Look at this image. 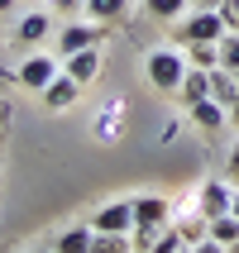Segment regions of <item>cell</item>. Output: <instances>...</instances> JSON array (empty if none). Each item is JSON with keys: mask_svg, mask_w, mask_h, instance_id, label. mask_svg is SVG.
<instances>
[{"mask_svg": "<svg viewBox=\"0 0 239 253\" xmlns=\"http://www.w3.org/2000/svg\"><path fill=\"white\" fill-rule=\"evenodd\" d=\"M211 96L220 100V105H235V96H239V82H235V72H225V67H215L211 72Z\"/></svg>", "mask_w": 239, "mask_h": 253, "instance_id": "cell-16", "label": "cell"}, {"mask_svg": "<svg viewBox=\"0 0 239 253\" xmlns=\"http://www.w3.org/2000/svg\"><path fill=\"white\" fill-rule=\"evenodd\" d=\"M220 67L225 72H239V29H230L220 39Z\"/></svg>", "mask_w": 239, "mask_h": 253, "instance_id": "cell-20", "label": "cell"}, {"mask_svg": "<svg viewBox=\"0 0 239 253\" xmlns=\"http://www.w3.org/2000/svg\"><path fill=\"white\" fill-rule=\"evenodd\" d=\"M91 229H100V234H129V229H134V201H110V206H100L96 220H91Z\"/></svg>", "mask_w": 239, "mask_h": 253, "instance_id": "cell-5", "label": "cell"}, {"mask_svg": "<svg viewBox=\"0 0 239 253\" xmlns=\"http://www.w3.org/2000/svg\"><path fill=\"white\" fill-rule=\"evenodd\" d=\"M196 206H201V215H206V220H211V215H225L230 206H235V182H220V177L201 182V191H196Z\"/></svg>", "mask_w": 239, "mask_h": 253, "instance_id": "cell-6", "label": "cell"}, {"mask_svg": "<svg viewBox=\"0 0 239 253\" xmlns=\"http://www.w3.org/2000/svg\"><path fill=\"white\" fill-rule=\"evenodd\" d=\"M48 5H53V10H62V14H67V10H82L86 0H48Z\"/></svg>", "mask_w": 239, "mask_h": 253, "instance_id": "cell-23", "label": "cell"}, {"mask_svg": "<svg viewBox=\"0 0 239 253\" xmlns=\"http://www.w3.org/2000/svg\"><path fill=\"white\" fill-rule=\"evenodd\" d=\"M191 120H196L206 134H215L220 125H230V110H225L215 96H206V100H196V105H191Z\"/></svg>", "mask_w": 239, "mask_h": 253, "instance_id": "cell-12", "label": "cell"}, {"mask_svg": "<svg viewBox=\"0 0 239 253\" xmlns=\"http://www.w3.org/2000/svg\"><path fill=\"white\" fill-rule=\"evenodd\" d=\"M14 34H19V39H24V43H39L43 34H48V14H24Z\"/></svg>", "mask_w": 239, "mask_h": 253, "instance_id": "cell-18", "label": "cell"}, {"mask_svg": "<svg viewBox=\"0 0 239 253\" xmlns=\"http://www.w3.org/2000/svg\"><path fill=\"white\" fill-rule=\"evenodd\" d=\"M153 249L158 253H177V249H191V244H187L182 229H168V225H163V229H158V239H153Z\"/></svg>", "mask_w": 239, "mask_h": 253, "instance_id": "cell-21", "label": "cell"}, {"mask_svg": "<svg viewBox=\"0 0 239 253\" xmlns=\"http://www.w3.org/2000/svg\"><path fill=\"white\" fill-rule=\"evenodd\" d=\"M187 67H191V62H187V48H153V53L143 57V77H148L158 91H168V96H177Z\"/></svg>", "mask_w": 239, "mask_h": 253, "instance_id": "cell-1", "label": "cell"}, {"mask_svg": "<svg viewBox=\"0 0 239 253\" xmlns=\"http://www.w3.org/2000/svg\"><path fill=\"white\" fill-rule=\"evenodd\" d=\"M77 96H82V82H77V77H67V72H57L53 82L43 86V105H48V110H72V105H77Z\"/></svg>", "mask_w": 239, "mask_h": 253, "instance_id": "cell-7", "label": "cell"}, {"mask_svg": "<svg viewBox=\"0 0 239 253\" xmlns=\"http://www.w3.org/2000/svg\"><path fill=\"white\" fill-rule=\"evenodd\" d=\"M100 43V29L96 24H62V34H57V53H82V48H96Z\"/></svg>", "mask_w": 239, "mask_h": 253, "instance_id": "cell-8", "label": "cell"}, {"mask_svg": "<svg viewBox=\"0 0 239 253\" xmlns=\"http://www.w3.org/2000/svg\"><path fill=\"white\" fill-rule=\"evenodd\" d=\"M91 244H96V229L82 225V229H62L53 249H57V253H91Z\"/></svg>", "mask_w": 239, "mask_h": 253, "instance_id": "cell-13", "label": "cell"}, {"mask_svg": "<svg viewBox=\"0 0 239 253\" xmlns=\"http://www.w3.org/2000/svg\"><path fill=\"white\" fill-rule=\"evenodd\" d=\"M220 14H225L230 29H239V0H220Z\"/></svg>", "mask_w": 239, "mask_h": 253, "instance_id": "cell-22", "label": "cell"}, {"mask_svg": "<svg viewBox=\"0 0 239 253\" xmlns=\"http://www.w3.org/2000/svg\"><path fill=\"white\" fill-rule=\"evenodd\" d=\"M57 77V57H48V53H34V57H24L19 62V72H14V82L24 86V91H39L43 96V86Z\"/></svg>", "mask_w": 239, "mask_h": 253, "instance_id": "cell-4", "label": "cell"}, {"mask_svg": "<svg viewBox=\"0 0 239 253\" xmlns=\"http://www.w3.org/2000/svg\"><path fill=\"white\" fill-rule=\"evenodd\" d=\"M82 10L91 14L96 24H115V19H125V14H129V0H86Z\"/></svg>", "mask_w": 239, "mask_h": 253, "instance_id": "cell-15", "label": "cell"}, {"mask_svg": "<svg viewBox=\"0 0 239 253\" xmlns=\"http://www.w3.org/2000/svg\"><path fill=\"white\" fill-rule=\"evenodd\" d=\"M134 244H129V234H100L96 229V244H91V253H129Z\"/></svg>", "mask_w": 239, "mask_h": 253, "instance_id": "cell-19", "label": "cell"}, {"mask_svg": "<svg viewBox=\"0 0 239 253\" xmlns=\"http://www.w3.org/2000/svg\"><path fill=\"white\" fill-rule=\"evenodd\" d=\"M168 215H172V206L163 196H139V201H134V229H129V244H134V249H153L158 229L168 225Z\"/></svg>", "mask_w": 239, "mask_h": 253, "instance_id": "cell-2", "label": "cell"}, {"mask_svg": "<svg viewBox=\"0 0 239 253\" xmlns=\"http://www.w3.org/2000/svg\"><path fill=\"white\" fill-rule=\"evenodd\" d=\"M187 5H191V0H143V14L158 19V24H177L187 14Z\"/></svg>", "mask_w": 239, "mask_h": 253, "instance_id": "cell-14", "label": "cell"}, {"mask_svg": "<svg viewBox=\"0 0 239 253\" xmlns=\"http://www.w3.org/2000/svg\"><path fill=\"white\" fill-rule=\"evenodd\" d=\"M206 239L215 249H239V215L225 211V215H211V225H206Z\"/></svg>", "mask_w": 239, "mask_h": 253, "instance_id": "cell-10", "label": "cell"}, {"mask_svg": "<svg viewBox=\"0 0 239 253\" xmlns=\"http://www.w3.org/2000/svg\"><path fill=\"white\" fill-rule=\"evenodd\" d=\"M230 182H239V143L230 148Z\"/></svg>", "mask_w": 239, "mask_h": 253, "instance_id": "cell-24", "label": "cell"}, {"mask_svg": "<svg viewBox=\"0 0 239 253\" xmlns=\"http://www.w3.org/2000/svg\"><path fill=\"white\" fill-rule=\"evenodd\" d=\"M206 96H211V72H206V67H187L182 86H177V100L191 110V105H196V100H206Z\"/></svg>", "mask_w": 239, "mask_h": 253, "instance_id": "cell-11", "label": "cell"}, {"mask_svg": "<svg viewBox=\"0 0 239 253\" xmlns=\"http://www.w3.org/2000/svg\"><path fill=\"white\" fill-rule=\"evenodd\" d=\"M14 10V0H0V14H10Z\"/></svg>", "mask_w": 239, "mask_h": 253, "instance_id": "cell-26", "label": "cell"}, {"mask_svg": "<svg viewBox=\"0 0 239 253\" xmlns=\"http://www.w3.org/2000/svg\"><path fill=\"white\" fill-rule=\"evenodd\" d=\"M187 62L215 72V67H220V43H187Z\"/></svg>", "mask_w": 239, "mask_h": 253, "instance_id": "cell-17", "label": "cell"}, {"mask_svg": "<svg viewBox=\"0 0 239 253\" xmlns=\"http://www.w3.org/2000/svg\"><path fill=\"white\" fill-rule=\"evenodd\" d=\"M67 77H77L82 86H91L100 77V43L96 48H82V53H67Z\"/></svg>", "mask_w": 239, "mask_h": 253, "instance_id": "cell-9", "label": "cell"}, {"mask_svg": "<svg viewBox=\"0 0 239 253\" xmlns=\"http://www.w3.org/2000/svg\"><path fill=\"white\" fill-rule=\"evenodd\" d=\"M230 125L239 129V100H235V105H230Z\"/></svg>", "mask_w": 239, "mask_h": 253, "instance_id": "cell-25", "label": "cell"}, {"mask_svg": "<svg viewBox=\"0 0 239 253\" xmlns=\"http://www.w3.org/2000/svg\"><path fill=\"white\" fill-rule=\"evenodd\" d=\"M225 34H230V24L220 10H191V14H182V29H177L182 48L187 43H220Z\"/></svg>", "mask_w": 239, "mask_h": 253, "instance_id": "cell-3", "label": "cell"}]
</instances>
